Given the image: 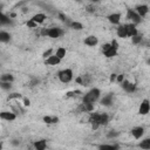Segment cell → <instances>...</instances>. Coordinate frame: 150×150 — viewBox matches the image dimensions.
<instances>
[{
	"mask_svg": "<svg viewBox=\"0 0 150 150\" xmlns=\"http://www.w3.org/2000/svg\"><path fill=\"white\" fill-rule=\"evenodd\" d=\"M101 96V90L98 88H91L89 91H87L82 97V103H90L94 104Z\"/></svg>",
	"mask_w": 150,
	"mask_h": 150,
	"instance_id": "cell-1",
	"label": "cell"
},
{
	"mask_svg": "<svg viewBox=\"0 0 150 150\" xmlns=\"http://www.w3.org/2000/svg\"><path fill=\"white\" fill-rule=\"evenodd\" d=\"M57 77L62 83H69L73 80L74 74H73V70L70 68H66V69H62L57 73Z\"/></svg>",
	"mask_w": 150,
	"mask_h": 150,
	"instance_id": "cell-2",
	"label": "cell"
},
{
	"mask_svg": "<svg viewBox=\"0 0 150 150\" xmlns=\"http://www.w3.org/2000/svg\"><path fill=\"white\" fill-rule=\"evenodd\" d=\"M127 19L130 20L131 23H134V25H136V26L142 22V18L137 14V12H136L135 9H131V8H128V9H127Z\"/></svg>",
	"mask_w": 150,
	"mask_h": 150,
	"instance_id": "cell-3",
	"label": "cell"
},
{
	"mask_svg": "<svg viewBox=\"0 0 150 150\" xmlns=\"http://www.w3.org/2000/svg\"><path fill=\"white\" fill-rule=\"evenodd\" d=\"M100 117H101V114L100 112H90L88 121H89L93 130H96L98 127H101V124H100Z\"/></svg>",
	"mask_w": 150,
	"mask_h": 150,
	"instance_id": "cell-4",
	"label": "cell"
},
{
	"mask_svg": "<svg viewBox=\"0 0 150 150\" xmlns=\"http://www.w3.org/2000/svg\"><path fill=\"white\" fill-rule=\"evenodd\" d=\"M150 112V101L148 98H144L141 104H139V108H138V114L144 116V115H148Z\"/></svg>",
	"mask_w": 150,
	"mask_h": 150,
	"instance_id": "cell-5",
	"label": "cell"
},
{
	"mask_svg": "<svg viewBox=\"0 0 150 150\" xmlns=\"http://www.w3.org/2000/svg\"><path fill=\"white\" fill-rule=\"evenodd\" d=\"M64 34L63 29L62 28H59V27H52V28H48V38H52V39H59L60 36H62Z\"/></svg>",
	"mask_w": 150,
	"mask_h": 150,
	"instance_id": "cell-6",
	"label": "cell"
},
{
	"mask_svg": "<svg viewBox=\"0 0 150 150\" xmlns=\"http://www.w3.org/2000/svg\"><path fill=\"white\" fill-rule=\"evenodd\" d=\"M136 12H137V14L141 16V18H144L148 13H149V6L148 5H145V4H142V5H137L135 8H134Z\"/></svg>",
	"mask_w": 150,
	"mask_h": 150,
	"instance_id": "cell-7",
	"label": "cell"
},
{
	"mask_svg": "<svg viewBox=\"0 0 150 150\" xmlns=\"http://www.w3.org/2000/svg\"><path fill=\"white\" fill-rule=\"evenodd\" d=\"M121 87L122 89L125 91V93H134L136 90V84L135 83H131L130 81L128 80H124L122 83H121Z\"/></svg>",
	"mask_w": 150,
	"mask_h": 150,
	"instance_id": "cell-8",
	"label": "cell"
},
{
	"mask_svg": "<svg viewBox=\"0 0 150 150\" xmlns=\"http://www.w3.org/2000/svg\"><path fill=\"white\" fill-rule=\"evenodd\" d=\"M130 132H131V135H132V137L135 139H141L143 137V135H144V128L141 127V125L139 127H134Z\"/></svg>",
	"mask_w": 150,
	"mask_h": 150,
	"instance_id": "cell-9",
	"label": "cell"
},
{
	"mask_svg": "<svg viewBox=\"0 0 150 150\" xmlns=\"http://www.w3.org/2000/svg\"><path fill=\"white\" fill-rule=\"evenodd\" d=\"M127 27V34H128V38H134L136 35H138V29L136 28V25L134 23H127L125 25Z\"/></svg>",
	"mask_w": 150,
	"mask_h": 150,
	"instance_id": "cell-10",
	"label": "cell"
},
{
	"mask_svg": "<svg viewBox=\"0 0 150 150\" xmlns=\"http://www.w3.org/2000/svg\"><path fill=\"white\" fill-rule=\"evenodd\" d=\"M0 118L4 120V121H8V122H12L16 118V114L13 112V111H1L0 112Z\"/></svg>",
	"mask_w": 150,
	"mask_h": 150,
	"instance_id": "cell-11",
	"label": "cell"
},
{
	"mask_svg": "<svg viewBox=\"0 0 150 150\" xmlns=\"http://www.w3.org/2000/svg\"><path fill=\"white\" fill-rule=\"evenodd\" d=\"M108 21L111 23V25H120V21H121V13H111L107 16Z\"/></svg>",
	"mask_w": 150,
	"mask_h": 150,
	"instance_id": "cell-12",
	"label": "cell"
},
{
	"mask_svg": "<svg viewBox=\"0 0 150 150\" xmlns=\"http://www.w3.org/2000/svg\"><path fill=\"white\" fill-rule=\"evenodd\" d=\"M84 45L89 46V47H95L97 43H98V39L95 36V35H88L86 39H84Z\"/></svg>",
	"mask_w": 150,
	"mask_h": 150,
	"instance_id": "cell-13",
	"label": "cell"
},
{
	"mask_svg": "<svg viewBox=\"0 0 150 150\" xmlns=\"http://www.w3.org/2000/svg\"><path fill=\"white\" fill-rule=\"evenodd\" d=\"M60 62H61V59H59L55 54H53L52 56H49L48 59L45 60V64H47V66H57Z\"/></svg>",
	"mask_w": 150,
	"mask_h": 150,
	"instance_id": "cell-14",
	"label": "cell"
},
{
	"mask_svg": "<svg viewBox=\"0 0 150 150\" xmlns=\"http://www.w3.org/2000/svg\"><path fill=\"white\" fill-rule=\"evenodd\" d=\"M94 110V104L90 103H81L77 108V111L80 112H91Z\"/></svg>",
	"mask_w": 150,
	"mask_h": 150,
	"instance_id": "cell-15",
	"label": "cell"
},
{
	"mask_svg": "<svg viewBox=\"0 0 150 150\" xmlns=\"http://www.w3.org/2000/svg\"><path fill=\"white\" fill-rule=\"evenodd\" d=\"M116 34H117V36L121 38V39H125V38H128L125 25H118L117 28H116Z\"/></svg>",
	"mask_w": 150,
	"mask_h": 150,
	"instance_id": "cell-16",
	"label": "cell"
},
{
	"mask_svg": "<svg viewBox=\"0 0 150 150\" xmlns=\"http://www.w3.org/2000/svg\"><path fill=\"white\" fill-rule=\"evenodd\" d=\"M33 146L35 150H46L47 148V141L46 139H39L33 143Z\"/></svg>",
	"mask_w": 150,
	"mask_h": 150,
	"instance_id": "cell-17",
	"label": "cell"
},
{
	"mask_svg": "<svg viewBox=\"0 0 150 150\" xmlns=\"http://www.w3.org/2000/svg\"><path fill=\"white\" fill-rule=\"evenodd\" d=\"M46 19H47V16H46L45 13H36V14H34V15L32 16V20H33L34 22H36L38 25L42 23Z\"/></svg>",
	"mask_w": 150,
	"mask_h": 150,
	"instance_id": "cell-18",
	"label": "cell"
},
{
	"mask_svg": "<svg viewBox=\"0 0 150 150\" xmlns=\"http://www.w3.org/2000/svg\"><path fill=\"white\" fill-rule=\"evenodd\" d=\"M101 104L104 107H110L112 104V94H108L101 98Z\"/></svg>",
	"mask_w": 150,
	"mask_h": 150,
	"instance_id": "cell-19",
	"label": "cell"
},
{
	"mask_svg": "<svg viewBox=\"0 0 150 150\" xmlns=\"http://www.w3.org/2000/svg\"><path fill=\"white\" fill-rule=\"evenodd\" d=\"M0 23H1V26L13 25V22H12V19H11L9 16H7L6 14H4V13H0Z\"/></svg>",
	"mask_w": 150,
	"mask_h": 150,
	"instance_id": "cell-20",
	"label": "cell"
},
{
	"mask_svg": "<svg viewBox=\"0 0 150 150\" xmlns=\"http://www.w3.org/2000/svg\"><path fill=\"white\" fill-rule=\"evenodd\" d=\"M11 39H12L11 33H8V32H6V30H1V32H0V41H1V42L7 43V42L11 41Z\"/></svg>",
	"mask_w": 150,
	"mask_h": 150,
	"instance_id": "cell-21",
	"label": "cell"
},
{
	"mask_svg": "<svg viewBox=\"0 0 150 150\" xmlns=\"http://www.w3.org/2000/svg\"><path fill=\"white\" fill-rule=\"evenodd\" d=\"M42 120L47 124H55V123H59V121H60V118L57 116H43Z\"/></svg>",
	"mask_w": 150,
	"mask_h": 150,
	"instance_id": "cell-22",
	"label": "cell"
},
{
	"mask_svg": "<svg viewBox=\"0 0 150 150\" xmlns=\"http://www.w3.org/2000/svg\"><path fill=\"white\" fill-rule=\"evenodd\" d=\"M138 146L143 150H150V137H146V138L142 139L138 143Z\"/></svg>",
	"mask_w": 150,
	"mask_h": 150,
	"instance_id": "cell-23",
	"label": "cell"
},
{
	"mask_svg": "<svg viewBox=\"0 0 150 150\" xmlns=\"http://www.w3.org/2000/svg\"><path fill=\"white\" fill-rule=\"evenodd\" d=\"M120 146L117 144H101L98 145V150H118Z\"/></svg>",
	"mask_w": 150,
	"mask_h": 150,
	"instance_id": "cell-24",
	"label": "cell"
},
{
	"mask_svg": "<svg viewBox=\"0 0 150 150\" xmlns=\"http://www.w3.org/2000/svg\"><path fill=\"white\" fill-rule=\"evenodd\" d=\"M103 55H104L105 57H108V59H111V57L117 56V50H116L115 48L110 47V48H109L107 52H104V53H103Z\"/></svg>",
	"mask_w": 150,
	"mask_h": 150,
	"instance_id": "cell-25",
	"label": "cell"
},
{
	"mask_svg": "<svg viewBox=\"0 0 150 150\" xmlns=\"http://www.w3.org/2000/svg\"><path fill=\"white\" fill-rule=\"evenodd\" d=\"M70 28H73L74 30H82L83 29V25L79 21H70V25H69Z\"/></svg>",
	"mask_w": 150,
	"mask_h": 150,
	"instance_id": "cell-26",
	"label": "cell"
},
{
	"mask_svg": "<svg viewBox=\"0 0 150 150\" xmlns=\"http://www.w3.org/2000/svg\"><path fill=\"white\" fill-rule=\"evenodd\" d=\"M66 53H67V50H66L64 47H59V48L56 49V52H55V55H56L59 59L62 60V59L66 56Z\"/></svg>",
	"mask_w": 150,
	"mask_h": 150,
	"instance_id": "cell-27",
	"label": "cell"
},
{
	"mask_svg": "<svg viewBox=\"0 0 150 150\" xmlns=\"http://www.w3.org/2000/svg\"><path fill=\"white\" fill-rule=\"evenodd\" d=\"M14 81V76L12 74H2L1 75V82H9L12 83Z\"/></svg>",
	"mask_w": 150,
	"mask_h": 150,
	"instance_id": "cell-28",
	"label": "cell"
},
{
	"mask_svg": "<svg viewBox=\"0 0 150 150\" xmlns=\"http://www.w3.org/2000/svg\"><path fill=\"white\" fill-rule=\"evenodd\" d=\"M82 76V86H89L91 82V75L90 74H84Z\"/></svg>",
	"mask_w": 150,
	"mask_h": 150,
	"instance_id": "cell-29",
	"label": "cell"
},
{
	"mask_svg": "<svg viewBox=\"0 0 150 150\" xmlns=\"http://www.w3.org/2000/svg\"><path fill=\"white\" fill-rule=\"evenodd\" d=\"M109 122V116L105 112H101V117H100V124L101 125H107Z\"/></svg>",
	"mask_w": 150,
	"mask_h": 150,
	"instance_id": "cell-30",
	"label": "cell"
},
{
	"mask_svg": "<svg viewBox=\"0 0 150 150\" xmlns=\"http://www.w3.org/2000/svg\"><path fill=\"white\" fill-rule=\"evenodd\" d=\"M21 97H22V95H21L20 93H12V94L8 95L7 100H8V101H11V100H19V98H21Z\"/></svg>",
	"mask_w": 150,
	"mask_h": 150,
	"instance_id": "cell-31",
	"label": "cell"
},
{
	"mask_svg": "<svg viewBox=\"0 0 150 150\" xmlns=\"http://www.w3.org/2000/svg\"><path fill=\"white\" fill-rule=\"evenodd\" d=\"M142 41H143V38L141 35H136V36L131 38V42L134 45H139V43H142Z\"/></svg>",
	"mask_w": 150,
	"mask_h": 150,
	"instance_id": "cell-32",
	"label": "cell"
},
{
	"mask_svg": "<svg viewBox=\"0 0 150 150\" xmlns=\"http://www.w3.org/2000/svg\"><path fill=\"white\" fill-rule=\"evenodd\" d=\"M53 52H54V50H53V48H48L47 50H45V52H43L42 57H43L45 60H46V59H48L49 56H52V55H53Z\"/></svg>",
	"mask_w": 150,
	"mask_h": 150,
	"instance_id": "cell-33",
	"label": "cell"
},
{
	"mask_svg": "<svg viewBox=\"0 0 150 150\" xmlns=\"http://www.w3.org/2000/svg\"><path fill=\"white\" fill-rule=\"evenodd\" d=\"M0 87L4 90H11L12 89V83H9V82H1L0 83Z\"/></svg>",
	"mask_w": 150,
	"mask_h": 150,
	"instance_id": "cell-34",
	"label": "cell"
},
{
	"mask_svg": "<svg viewBox=\"0 0 150 150\" xmlns=\"http://www.w3.org/2000/svg\"><path fill=\"white\" fill-rule=\"evenodd\" d=\"M118 135H120L118 131H116V130H111V131H109V132L107 134V137H108V138H115V137H117Z\"/></svg>",
	"mask_w": 150,
	"mask_h": 150,
	"instance_id": "cell-35",
	"label": "cell"
},
{
	"mask_svg": "<svg viewBox=\"0 0 150 150\" xmlns=\"http://www.w3.org/2000/svg\"><path fill=\"white\" fill-rule=\"evenodd\" d=\"M79 94H81L80 90H73V91H68V93L66 94V96H67V97H75V96H77Z\"/></svg>",
	"mask_w": 150,
	"mask_h": 150,
	"instance_id": "cell-36",
	"label": "cell"
},
{
	"mask_svg": "<svg viewBox=\"0 0 150 150\" xmlns=\"http://www.w3.org/2000/svg\"><path fill=\"white\" fill-rule=\"evenodd\" d=\"M26 25H27V27H28V28H36V27H38V23H36V22H34L32 19H29V20L26 22Z\"/></svg>",
	"mask_w": 150,
	"mask_h": 150,
	"instance_id": "cell-37",
	"label": "cell"
},
{
	"mask_svg": "<svg viewBox=\"0 0 150 150\" xmlns=\"http://www.w3.org/2000/svg\"><path fill=\"white\" fill-rule=\"evenodd\" d=\"M110 47H111V45H110V42H107V43H103V45H102V48H101V49H102V53H104V52H107V50H108V49H109Z\"/></svg>",
	"mask_w": 150,
	"mask_h": 150,
	"instance_id": "cell-38",
	"label": "cell"
},
{
	"mask_svg": "<svg viewBox=\"0 0 150 150\" xmlns=\"http://www.w3.org/2000/svg\"><path fill=\"white\" fill-rule=\"evenodd\" d=\"M86 11H87L88 13H94V12H95V7H94L93 5H88V6L86 7Z\"/></svg>",
	"mask_w": 150,
	"mask_h": 150,
	"instance_id": "cell-39",
	"label": "cell"
},
{
	"mask_svg": "<svg viewBox=\"0 0 150 150\" xmlns=\"http://www.w3.org/2000/svg\"><path fill=\"white\" fill-rule=\"evenodd\" d=\"M40 35L41 36H48V28H41Z\"/></svg>",
	"mask_w": 150,
	"mask_h": 150,
	"instance_id": "cell-40",
	"label": "cell"
},
{
	"mask_svg": "<svg viewBox=\"0 0 150 150\" xmlns=\"http://www.w3.org/2000/svg\"><path fill=\"white\" fill-rule=\"evenodd\" d=\"M110 45H111L112 48H115L116 50H118V47H120V46H118V42H117L116 40H112V41L110 42Z\"/></svg>",
	"mask_w": 150,
	"mask_h": 150,
	"instance_id": "cell-41",
	"label": "cell"
},
{
	"mask_svg": "<svg viewBox=\"0 0 150 150\" xmlns=\"http://www.w3.org/2000/svg\"><path fill=\"white\" fill-rule=\"evenodd\" d=\"M124 81V75L123 74H120V75H117V79H116V82H118L120 84L122 83Z\"/></svg>",
	"mask_w": 150,
	"mask_h": 150,
	"instance_id": "cell-42",
	"label": "cell"
},
{
	"mask_svg": "<svg viewBox=\"0 0 150 150\" xmlns=\"http://www.w3.org/2000/svg\"><path fill=\"white\" fill-rule=\"evenodd\" d=\"M116 79H117V74L112 73V74L110 75V77H109V81H110V82H115V81H116Z\"/></svg>",
	"mask_w": 150,
	"mask_h": 150,
	"instance_id": "cell-43",
	"label": "cell"
},
{
	"mask_svg": "<svg viewBox=\"0 0 150 150\" xmlns=\"http://www.w3.org/2000/svg\"><path fill=\"white\" fill-rule=\"evenodd\" d=\"M57 15H59V18H60V20H61L62 22H66V21H67V18H66V15H64V14H62V13H59Z\"/></svg>",
	"mask_w": 150,
	"mask_h": 150,
	"instance_id": "cell-44",
	"label": "cell"
},
{
	"mask_svg": "<svg viewBox=\"0 0 150 150\" xmlns=\"http://www.w3.org/2000/svg\"><path fill=\"white\" fill-rule=\"evenodd\" d=\"M23 105H25V107H29V105H30V100L27 98V97H25V98H23Z\"/></svg>",
	"mask_w": 150,
	"mask_h": 150,
	"instance_id": "cell-45",
	"label": "cell"
},
{
	"mask_svg": "<svg viewBox=\"0 0 150 150\" xmlns=\"http://www.w3.org/2000/svg\"><path fill=\"white\" fill-rule=\"evenodd\" d=\"M39 82H40V81H39L38 79H33V81L30 82V86H32V87H34V86H36Z\"/></svg>",
	"mask_w": 150,
	"mask_h": 150,
	"instance_id": "cell-46",
	"label": "cell"
},
{
	"mask_svg": "<svg viewBox=\"0 0 150 150\" xmlns=\"http://www.w3.org/2000/svg\"><path fill=\"white\" fill-rule=\"evenodd\" d=\"M75 81H76V83H79V84H82V76H79V77H76V79H75Z\"/></svg>",
	"mask_w": 150,
	"mask_h": 150,
	"instance_id": "cell-47",
	"label": "cell"
},
{
	"mask_svg": "<svg viewBox=\"0 0 150 150\" xmlns=\"http://www.w3.org/2000/svg\"><path fill=\"white\" fill-rule=\"evenodd\" d=\"M11 143H12L13 145H15V146H16V145H19V144H20V141H19V139H13Z\"/></svg>",
	"mask_w": 150,
	"mask_h": 150,
	"instance_id": "cell-48",
	"label": "cell"
},
{
	"mask_svg": "<svg viewBox=\"0 0 150 150\" xmlns=\"http://www.w3.org/2000/svg\"><path fill=\"white\" fill-rule=\"evenodd\" d=\"M146 64H149V66H150V59H146Z\"/></svg>",
	"mask_w": 150,
	"mask_h": 150,
	"instance_id": "cell-49",
	"label": "cell"
}]
</instances>
